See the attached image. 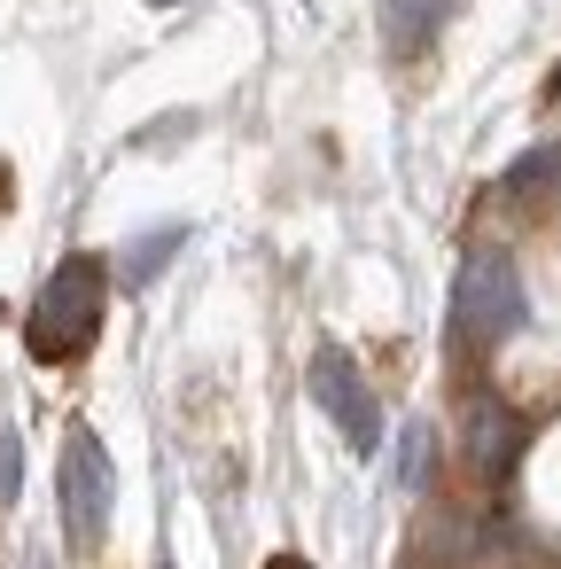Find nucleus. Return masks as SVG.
<instances>
[{"label": "nucleus", "mask_w": 561, "mask_h": 569, "mask_svg": "<svg viewBox=\"0 0 561 569\" xmlns=\"http://www.w3.org/2000/svg\"><path fill=\"white\" fill-rule=\"evenodd\" d=\"M102 305H110V273H102V258H63V266L48 273L32 320H24L32 359H48V367L87 359L94 336H102Z\"/></svg>", "instance_id": "1"}, {"label": "nucleus", "mask_w": 561, "mask_h": 569, "mask_svg": "<svg viewBox=\"0 0 561 569\" xmlns=\"http://www.w3.org/2000/svg\"><path fill=\"white\" fill-rule=\"evenodd\" d=\"M452 328H460V343H475V351H491V343H507V336L522 328V281H514L507 250H475V258L460 266Z\"/></svg>", "instance_id": "2"}, {"label": "nucleus", "mask_w": 561, "mask_h": 569, "mask_svg": "<svg viewBox=\"0 0 561 569\" xmlns=\"http://www.w3.org/2000/svg\"><path fill=\"white\" fill-rule=\"evenodd\" d=\"M63 530H71L79 553H94L102 530H110V452H102L94 429L63 437Z\"/></svg>", "instance_id": "3"}, {"label": "nucleus", "mask_w": 561, "mask_h": 569, "mask_svg": "<svg viewBox=\"0 0 561 569\" xmlns=\"http://www.w3.org/2000/svg\"><path fill=\"white\" fill-rule=\"evenodd\" d=\"M312 398L328 406V421L343 429V445H359V452H374L382 445V406H374V390L359 382V367L328 343V351H312Z\"/></svg>", "instance_id": "4"}, {"label": "nucleus", "mask_w": 561, "mask_h": 569, "mask_svg": "<svg viewBox=\"0 0 561 569\" xmlns=\"http://www.w3.org/2000/svg\"><path fill=\"white\" fill-rule=\"evenodd\" d=\"M172 250H180V227H157V234H149V242L126 258V273H133V281H149V266H164Z\"/></svg>", "instance_id": "5"}, {"label": "nucleus", "mask_w": 561, "mask_h": 569, "mask_svg": "<svg viewBox=\"0 0 561 569\" xmlns=\"http://www.w3.org/2000/svg\"><path fill=\"white\" fill-rule=\"evenodd\" d=\"M468 445H475V460H491V468H499V460H507V445H514V437H507V421H499V413H491V406H483V413H475V437H468Z\"/></svg>", "instance_id": "6"}, {"label": "nucleus", "mask_w": 561, "mask_h": 569, "mask_svg": "<svg viewBox=\"0 0 561 569\" xmlns=\"http://www.w3.org/2000/svg\"><path fill=\"white\" fill-rule=\"evenodd\" d=\"M17 483H24V452H17V429L0 421V507L17 499Z\"/></svg>", "instance_id": "7"}, {"label": "nucleus", "mask_w": 561, "mask_h": 569, "mask_svg": "<svg viewBox=\"0 0 561 569\" xmlns=\"http://www.w3.org/2000/svg\"><path fill=\"white\" fill-rule=\"evenodd\" d=\"M266 569H312V561H297V553H273V561H266Z\"/></svg>", "instance_id": "8"}, {"label": "nucleus", "mask_w": 561, "mask_h": 569, "mask_svg": "<svg viewBox=\"0 0 561 569\" xmlns=\"http://www.w3.org/2000/svg\"><path fill=\"white\" fill-rule=\"evenodd\" d=\"M24 569H56V561H48V553H24Z\"/></svg>", "instance_id": "9"}]
</instances>
